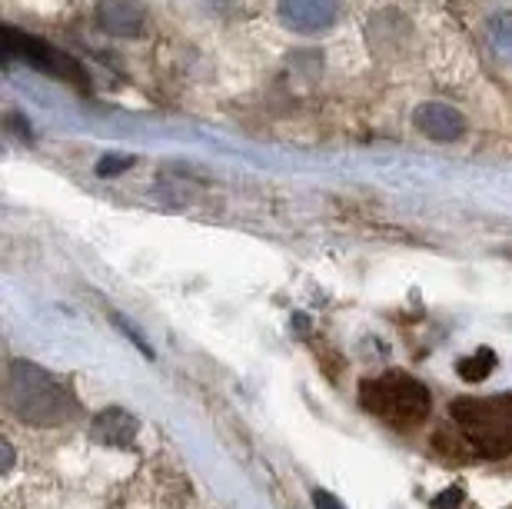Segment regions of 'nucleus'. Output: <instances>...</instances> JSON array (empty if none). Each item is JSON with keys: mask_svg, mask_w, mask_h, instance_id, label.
Here are the masks:
<instances>
[{"mask_svg": "<svg viewBox=\"0 0 512 509\" xmlns=\"http://www.w3.org/2000/svg\"><path fill=\"white\" fill-rule=\"evenodd\" d=\"M7 124H10V130H14V134H17L20 140H30V137H34V134H30V124L17 114V110H10V114H7Z\"/></svg>", "mask_w": 512, "mask_h": 509, "instance_id": "nucleus-12", "label": "nucleus"}, {"mask_svg": "<svg viewBox=\"0 0 512 509\" xmlns=\"http://www.w3.org/2000/svg\"><path fill=\"white\" fill-rule=\"evenodd\" d=\"M94 436L107 446H120V450H127V446L133 443V436H137V416L120 410V406H110V410H104L97 416Z\"/></svg>", "mask_w": 512, "mask_h": 509, "instance_id": "nucleus-8", "label": "nucleus"}, {"mask_svg": "<svg viewBox=\"0 0 512 509\" xmlns=\"http://www.w3.org/2000/svg\"><path fill=\"white\" fill-rule=\"evenodd\" d=\"M143 20V7L137 0H100L97 4V24L100 30H107L110 37H133L140 34Z\"/></svg>", "mask_w": 512, "mask_h": 509, "instance_id": "nucleus-7", "label": "nucleus"}, {"mask_svg": "<svg viewBox=\"0 0 512 509\" xmlns=\"http://www.w3.org/2000/svg\"><path fill=\"white\" fill-rule=\"evenodd\" d=\"M456 426L483 456L512 453V396H483V400H456L449 406Z\"/></svg>", "mask_w": 512, "mask_h": 509, "instance_id": "nucleus-2", "label": "nucleus"}, {"mask_svg": "<svg viewBox=\"0 0 512 509\" xmlns=\"http://www.w3.org/2000/svg\"><path fill=\"white\" fill-rule=\"evenodd\" d=\"M276 14L296 34H320L333 27L340 0H276Z\"/></svg>", "mask_w": 512, "mask_h": 509, "instance_id": "nucleus-5", "label": "nucleus"}, {"mask_svg": "<svg viewBox=\"0 0 512 509\" xmlns=\"http://www.w3.org/2000/svg\"><path fill=\"white\" fill-rule=\"evenodd\" d=\"M413 124L423 130L429 140H439V144H453L466 134V117L459 114L456 107L449 104H423L416 107Z\"/></svg>", "mask_w": 512, "mask_h": 509, "instance_id": "nucleus-6", "label": "nucleus"}, {"mask_svg": "<svg viewBox=\"0 0 512 509\" xmlns=\"http://www.w3.org/2000/svg\"><path fill=\"white\" fill-rule=\"evenodd\" d=\"M459 500H463V493H459V490H453V493H443V503H439V509L459 506Z\"/></svg>", "mask_w": 512, "mask_h": 509, "instance_id": "nucleus-14", "label": "nucleus"}, {"mask_svg": "<svg viewBox=\"0 0 512 509\" xmlns=\"http://www.w3.org/2000/svg\"><path fill=\"white\" fill-rule=\"evenodd\" d=\"M7 57H24L27 64L40 67L44 74L50 77H60V80H70V84H87V74L84 67L77 64L74 57L60 54L50 44H44L40 37H30V34H20V30L7 27Z\"/></svg>", "mask_w": 512, "mask_h": 509, "instance_id": "nucleus-4", "label": "nucleus"}, {"mask_svg": "<svg viewBox=\"0 0 512 509\" xmlns=\"http://www.w3.org/2000/svg\"><path fill=\"white\" fill-rule=\"evenodd\" d=\"M313 506H316V509H346L340 500H336L333 493H326V490H316V493H313Z\"/></svg>", "mask_w": 512, "mask_h": 509, "instance_id": "nucleus-13", "label": "nucleus"}, {"mask_svg": "<svg viewBox=\"0 0 512 509\" xmlns=\"http://www.w3.org/2000/svg\"><path fill=\"white\" fill-rule=\"evenodd\" d=\"M7 406L30 426H64L77 416V400L64 380L30 360H14L7 370Z\"/></svg>", "mask_w": 512, "mask_h": 509, "instance_id": "nucleus-1", "label": "nucleus"}, {"mask_svg": "<svg viewBox=\"0 0 512 509\" xmlns=\"http://www.w3.org/2000/svg\"><path fill=\"white\" fill-rule=\"evenodd\" d=\"M493 370H496V353L489 350V346H479L473 356L459 360V376H463L466 383H483Z\"/></svg>", "mask_w": 512, "mask_h": 509, "instance_id": "nucleus-9", "label": "nucleus"}, {"mask_svg": "<svg viewBox=\"0 0 512 509\" xmlns=\"http://www.w3.org/2000/svg\"><path fill=\"white\" fill-rule=\"evenodd\" d=\"M133 164H137L133 157H104V160L97 164V173H100V177H117V173L130 170Z\"/></svg>", "mask_w": 512, "mask_h": 509, "instance_id": "nucleus-11", "label": "nucleus"}, {"mask_svg": "<svg viewBox=\"0 0 512 509\" xmlns=\"http://www.w3.org/2000/svg\"><path fill=\"white\" fill-rule=\"evenodd\" d=\"M363 406L373 413H380L383 420L396 426H413L429 416L433 396L419 380L406 373H386L380 380L363 383Z\"/></svg>", "mask_w": 512, "mask_h": 509, "instance_id": "nucleus-3", "label": "nucleus"}, {"mask_svg": "<svg viewBox=\"0 0 512 509\" xmlns=\"http://www.w3.org/2000/svg\"><path fill=\"white\" fill-rule=\"evenodd\" d=\"M489 47L499 60H512V14H496L489 20Z\"/></svg>", "mask_w": 512, "mask_h": 509, "instance_id": "nucleus-10", "label": "nucleus"}, {"mask_svg": "<svg viewBox=\"0 0 512 509\" xmlns=\"http://www.w3.org/2000/svg\"><path fill=\"white\" fill-rule=\"evenodd\" d=\"M0 450H4V473H10V466H14V450H10V443H0Z\"/></svg>", "mask_w": 512, "mask_h": 509, "instance_id": "nucleus-15", "label": "nucleus"}]
</instances>
